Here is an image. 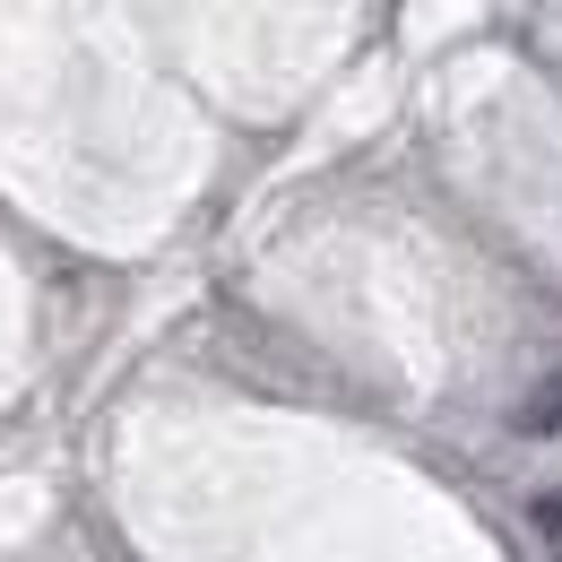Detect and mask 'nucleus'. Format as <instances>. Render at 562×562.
<instances>
[{
	"instance_id": "nucleus-1",
	"label": "nucleus",
	"mask_w": 562,
	"mask_h": 562,
	"mask_svg": "<svg viewBox=\"0 0 562 562\" xmlns=\"http://www.w3.org/2000/svg\"><path fill=\"white\" fill-rule=\"evenodd\" d=\"M519 432H562V372L546 381V398H528V407H519Z\"/></svg>"
}]
</instances>
